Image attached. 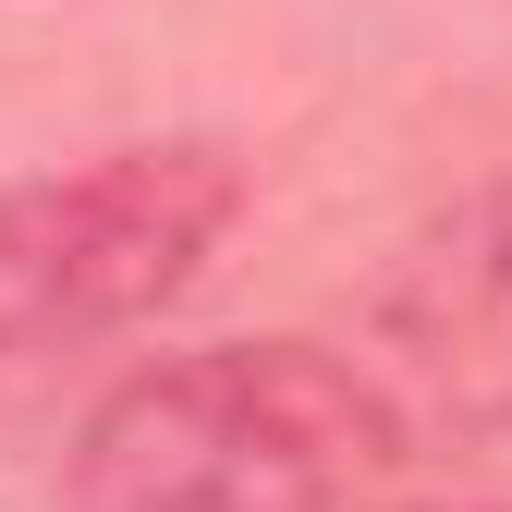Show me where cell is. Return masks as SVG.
I'll return each mask as SVG.
<instances>
[{
	"label": "cell",
	"mask_w": 512,
	"mask_h": 512,
	"mask_svg": "<svg viewBox=\"0 0 512 512\" xmlns=\"http://www.w3.org/2000/svg\"><path fill=\"white\" fill-rule=\"evenodd\" d=\"M415 403L330 342H196L86 403L61 512H378Z\"/></svg>",
	"instance_id": "obj_1"
},
{
	"label": "cell",
	"mask_w": 512,
	"mask_h": 512,
	"mask_svg": "<svg viewBox=\"0 0 512 512\" xmlns=\"http://www.w3.org/2000/svg\"><path fill=\"white\" fill-rule=\"evenodd\" d=\"M244 220V159L208 135L98 147L74 171L0 183V366H49L147 330L208 281Z\"/></svg>",
	"instance_id": "obj_2"
},
{
	"label": "cell",
	"mask_w": 512,
	"mask_h": 512,
	"mask_svg": "<svg viewBox=\"0 0 512 512\" xmlns=\"http://www.w3.org/2000/svg\"><path fill=\"white\" fill-rule=\"evenodd\" d=\"M378 378L439 427H512V171L439 208L366 293Z\"/></svg>",
	"instance_id": "obj_3"
}]
</instances>
